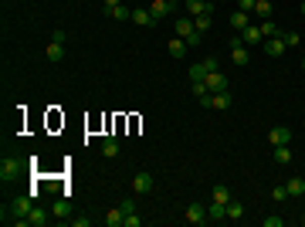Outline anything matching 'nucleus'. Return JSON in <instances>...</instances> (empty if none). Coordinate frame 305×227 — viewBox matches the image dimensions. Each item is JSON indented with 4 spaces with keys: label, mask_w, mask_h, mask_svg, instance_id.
Instances as JSON below:
<instances>
[{
    "label": "nucleus",
    "mask_w": 305,
    "mask_h": 227,
    "mask_svg": "<svg viewBox=\"0 0 305 227\" xmlns=\"http://www.w3.org/2000/svg\"><path fill=\"white\" fill-rule=\"evenodd\" d=\"M21 170H24V159L21 156H4V159H0V180H4V183L14 180Z\"/></svg>",
    "instance_id": "obj_1"
},
{
    "label": "nucleus",
    "mask_w": 305,
    "mask_h": 227,
    "mask_svg": "<svg viewBox=\"0 0 305 227\" xmlns=\"http://www.w3.org/2000/svg\"><path fill=\"white\" fill-rule=\"evenodd\" d=\"M231 61H234L237 68H244V65L251 61V51H248V44L241 41V34H237L234 41H231Z\"/></svg>",
    "instance_id": "obj_2"
},
{
    "label": "nucleus",
    "mask_w": 305,
    "mask_h": 227,
    "mask_svg": "<svg viewBox=\"0 0 305 227\" xmlns=\"http://www.w3.org/2000/svg\"><path fill=\"white\" fill-rule=\"evenodd\" d=\"M187 7V17H200V14H214V4L210 0H183Z\"/></svg>",
    "instance_id": "obj_3"
},
{
    "label": "nucleus",
    "mask_w": 305,
    "mask_h": 227,
    "mask_svg": "<svg viewBox=\"0 0 305 227\" xmlns=\"http://www.w3.org/2000/svg\"><path fill=\"white\" fill-rule=\"evenodd\" d=\"M268 143L271 146H288V143H292V129H288V125H275L268 132Z\"/></svg>",
    "instance_id": "obj_4"
},
{
    "label": "nucleus",
    "mask_w": 305,
    "mask_h": 227,
    "mask_svg": "<svg viewBox=\"0 0 305 227\" xmlns=\"http://www.w3.org/2000/svg\"><path fill=\"white\" fill-rule=\"evenodd\" d=\"M153 183H156V180H153V173L139 170L133 176V193H149V190H153Z\"/></svg>",
    "instance_id": "obj_5"
},
{
    "label": "nucleus",
    "mask_w": 305,
    "mask_h": 227,
    "mask_svg": "<svg viewBox=\"0 0 305 227\" xmlns=\"http://www.w3.org/2000/svg\"><path fill=\"white\" fill-rule=\"evenodd\" d=\"M173 31H177V37H190L197 31V24H193V17H177L173 21Z\"/></svg>",
    "instance_id": "obj_6"
},
{
    "label": "nucleus",
    "mask_w": 305,
    "mask_h": 227,
    "mask_svg": "<svg viewBox=\"0 0 305 227\" xmlns=\"http://www.w3.org/2000/svg\"><path fill=\"white\" fill-rule=\"evenodd\" d=\"M187 220H190V224H207V220H210V217H207V207H200V204H190L187 207Z\"/></svg>",
    "instance_id": "obj_7"
},
{
    "label": "nucleus",
    "mask_w": 305,
    "mask_h": 227,
    "mask_svg": "<svg viewBox=\"0 0 305 227\" xmlns=\"http://www.w3.org/2000/svg\"><path fill=\"white\" fill-rule=\"evenodd\" d=\"M285 48H288V44H285V37H282V34H275V37H265V51H268L271 58L285 55Z\"/></svg>",
    "instance_id": "obj_8"
},
{
    "label": "nucleus",
    "mask_w": 305,
    "mask_h": 227,
    "mask_svg": "<svg viewBox=\"0 0 305 227\" xmlns=\"http://www.w3.org/2000/svg\"><path fill=\"white\" fill-rule=\"evenodd\" d=\"M241 41H244V44H251V48H254V44H265V37H261V27H251V24H248V27L241 31Z\"/></svg>",
    "instance_id": "obj_9"
},
{
    "label": "nucleus",
    "mask_w": 305,
    "mask_h": 227,
    "mask_svg": "<svg viewBox=\"0 0 305 227\" xmlns=\"http://www.w3.org/2000/svg\"><path fill=\"white\" fill-rule=\"evenodd\" d=\"M27 220H31V227H48V224H51V210H41V207H34Z\"/></svg>",
    "instance_id": "obj_10"
},
{
    "label": "nucleus",
    "mask_w": 305,
    "mask_h": 227,
    "mask_svg": "<svg viewBox=\"0 0 305 227\" xmlns=\"http://www.w3.org/2000/svg\"><path fill=\"white\" fill-rule=\"evenodd\" d=\"M207 217H210V220H217V224H221V220H227V204H221V200H210V207H207Z\"/></svg>",
    "instance_id": "obj_11"
},
{
    "label": "nucleus",
    "mask_w": 305,
    "mask_h": 227,
    "mask_svg": "<svg viewBox=\"0 0 305 227\" xmlns=\"http://www.w3.org/2000/svg\"><path fill=\"white\" fill-rule=\"evenodd\" d=\"M210 109H231V92H210Z\"/></svg>",
    "instance_id": "obj_12"
},
{
    "label": "nucleus",
    "mask_w": 305,
    "mask_h": 227,
    "mask_svg": "<svg viewBox=\"0 0 305 227\" xmlns=\"http://www.w3.org/2000/svg\"><path fill=\"white\" fill-rule=\"evenodd\" d=\"M203 81H207V88H210V92H224V88H227V78L221 75V71H210Z\"/></svg>",
    "instance_id": "obj_13"
},
{
    "label": "nucleus",
    "mask_w": 305,
    "mask_h": 227,
    "mask_svg": "<svg viewBox=\"0 0 305 227\" xmlns=\"http://www.w3.org/2000/svg\"><path fill=\"white\" fill-rule=\"evenodd\" d=\"M68 214H71V204H68L65 197H58L55 204H51V217H58V220H65Z\"/></svg>",
    "instance_id": "obj_14"
},
{
    "label": "nucleus",
    "mask_w": 305,
    "mask_h": 227,
    "mask_svg": "<svg viewBox=\"0 0 305 227\" xmlns=\"http://www.w3.org/2000/svg\"><path fill=\"white\" fill-rule=\"evenodd\" d=\"M105 17H112V21H133V11H125L122 4H115V7H105Z\"/></svg>",
    "instance_id": "obj_15"
},
{
    "label": "nucleus",
    "mask_w": 305,
    "mask_h": 227,
    "mask_svg": "<svg viewBox=\"0 0 305 227\" xmlns=\"http://www.w3.org/2000/svg\"><path fill=\"white\" fill-rule=\"evenodd\" d=\"M285 187H288V197H302L305 193V176H292Z\"/></svg>",
    "instance_id": "obj_16"
},
{
    "label": "nucleus",
    "mask_w": 305,
    "mask_h": 227,
    "mask_svg": "<svg viewBox=\"0 0 305 227\" xmlns=\"http://www.w3.org/2000/svg\"><path fill=\"white\" fill-rule=\"evenodd\" d=\"M149 14H153L156 21H163V17L169 14V4H166V0H153V4H149Z\"/></svg>",
    "instance_id": "obj_17"
},
{
    "label": "nucleus",
    "mask_w": 305,
    "mask_h": 227,
    "mask_svg": "<svg viewBox=\"0 0 305 227\" xmlns=\"http://www.w3.org/2000/svg\"><path fill=\"white\" fill-rule=\"evenodd\" d=\"M251 24V14H244V11H234L231 14V27H237V31H244Z\"/></svg>",
    "instance_id": "obj_18"
},
{
    "label": "nucleus",
    "mask_w": 305,
    "mask_h": 227,
    "mask_svg": "<svg viewBox=\"0 0 305 227\" xmlns=\"http://www.w3.org/2000/svg\"><path fill=\"white\" fill-rule=\"evenodd\" d=\"M125 220V210L122 207H115V210H109V214H105V227H119Z\"/></svg>",
    "instance_id": "obj_19"
},
{
    "label": "nucleus",
    "mask_w": 305,
    "mask_h": 227,
    "mask_svg": "<svg viewBox=\"0 0 305 227\" xmlns=\"http://www.w3.org/2000/svg\"><path fill=\"white\" fill-rule=\"evenodd\" d=\"M133 21L139 24V27H149V24H156V17H153L149 11H143V7H139V11H133Z\"/></svg>",
    "instance_id": "obj_20"
},
{
    "label": "nucleus",
    "mask_w": 305,
    "mask_h": 227,
    "mask_svg": "<svg viewBox=\"0 0 305 227\" xmlns=\"http://www.w3.org/2000/svg\"><path fill=\"white\" fill-rule=\"evenodd\" d=\"M193 24H197L200 34H207V31L214 27V14H200V17H193Z\"/></svg>",
    "instance_id": "obj_21"
},
{
    "label": "nucleus",
    "mask_w": 305,
    "mask_h": 227,
    "mask_svg": "<svg viewBox=\"0 0 305 227\" xmlns=\"http://www.w3.org/2000/svg\"><path fill=\"white\" fill-rule=\"evenodd\" d=\"M102 153H105V156H119V139L105 136V139H102Z\"/></svg>",
    "instance_id": "obj_22"
},
{
    "label": "nucleus",
    "mask_w": 305,
    "mask_h": 227,
    "mask_svg": "<svg viewBox=\"0 0 305 227\" xmlns=\"http://www.w3.org/2000/svg\"><path fill=\"white\" fill-rule=\"evenodd\" d=\"M45 58L51 61V65H58V61L65 58V51H61V44H55V41H51V44H48V51H45Z\"/></svg>",
    "instance_id": "obj_23"
},
{
    "label": "nucleus",
    "mask_w": 305,
    "mask_h": 227,
    "mask_svg": "<svg viewBox=\"0 0 305 227\" xmlns=\"http://www.w3.org/2000/svg\"><path fill=\"white\" fill-rule=\"evenodd\" d=\"M169 55L183 58V55H187V41H183V37H173V41H169Z\"/></svg>",
    "instance_id": "obj_24"
},
{
    "label": "nucleus",
    "mask_w": 305,
    "mask_h": 227,
    "mask_svg": "<svg viewBox=\"0 0 305 227\" xmlns=\"http://www.w3.org/2000/svg\"><path fill=\"white\" fill-rule=\"evenodd\" d=\"M275 163L288 166V163H292V149H288V146H275Z\"/></svg>",
    "instance_id": "obj_25"
},
{
    "label": "nucleus",
    "mask_w": 305,
    "mask_h": 227,
    "mask_svg": "<svg viewBox=\"0 0 305 227\" xmlns=\"http://www.w3.org/2000/svg\"><path fill=\"white\" fill-rule=\"evenodd\" d=\"M254 14H258L261 21H268L271 17V0H254Z\"/></svg>",
    "instance_id": "obj_26"
},
{
    "label": "nucleus",
    "mask_w": 305,
    "mask_h": 227,
    "mask_svg": "<svg viewBox=\"0 0 305 227\" xmlns=\"http://www.w3.org/2000/svg\"><path fill=\"white\" fill-rule=\"evenodd\" d=\"M241 217H244V204L231 200V204H227V220H241Z\"/></svg>",
    "instance_id": "obj_27"
},
{
    "label": "nucleus",
    "mask_w": 305,
    "mask_h": 227,
    "mask_svg": "<svg viewBox=\"0 0 305 227\" xmlns=\"http://www.w3.org/2000/svg\"><path fill=\"white\" fill-rule=\"evenodd\" d=\"M275 34H278V24L271 21V17L268 21H261V37H275Z\"/></svg>",
    "instance_id": "obj_28"
},
{
    "label": "nucleus",
    "mask_w": 305,
    "mask_h": 227,
    "mask_svg": "<svg viewBox=\"0 0 305 227\" xmlns=\"http://www.w3.org/2000/svg\"><path fill=\"white\" fill-rule=\"evenodd\" d=\"M190 78H193V81H203V78H207V68H203V61L190 65Z\"/></svg>",
    "instance_id": "obj_29"
},
{
    "label": "nucleus",
    "mask_w": 305,
    "mask_h": 227,
    "mask_svg": "<svg viewBox=\"0 0 305 227\" xmlns=\"http://www.w3.org/2000/svg\"><path fill=\"white\" fill-rule=\"evenodd\" d=\"M214 200H221V204H231V190H227L224 183H221V187H214Z\"/></svg>",
    "instance_id": "obj_30"
},
{
    "label": "nucleus",
    "mask_w": 305,
    "mask_h": 227,
    "mask_svg": "<svg viewBox=\"0 0 305 227\" xmlns=\"http://www.w3.org/2000/svg\"><path fill=\"white\" fill-rule=\"evenodd\" d=\"M271 200H275V204H282V200H288V187H275V190H271Z\"/></svg>",
    "instance_id": "obj_31"
},
{
    "label": "nucleus",
    "mask_w": 305,
    "mask_h": 227,
    "mask_svg": "<svg viewBox=\"0 0 305 227\" xmlns=\"http://www.w3.org/2000/svg\"><path fill=\"white\" fill-rule=\"evenodd\" d=\"M122 224H125V227H143V217H139V214L133 210V214H125V220H122Z\"/></svg>",
    "instance_id": "obj_32"
},
{
    "label": "nucleus",
    "mask_w": 305,
    "mask_h": 227,
    "mask_svg": "<svg viewBox=\"0 0 305 227\" xmlns=\"http://www.w3.org/2000/svg\"><path fill=\"white\" fill-rule=\"evenodd\" d=\"M203 68H207V75H210V71H221V68H217V58H214V55L203 58Z\"/></svg>",
    "instance_id": "obj_33"
},
{
    "label": "nucleus",
    "mask_w": 305,
    "mask_h": 227,
    "mask_svg": "<svg viewBox=\"0 0 305 227\" xmlns=\"http://www.w3.org/2000/svg\"><path fill=\"white\" fill-rule=\"evenodd\" d=\"M200 37H203L200 31H193V34H190V37H183V41H187V48H197V44H200Z\"/></svg>",
    "instance_id": "obj_34"
},
{
    "label": "nucleus",
    "mask_w": 305,
    "mask_h": 227,
    "mask_svg": "<svg viewBox=\"0 0 305 227\" xmlns=\"http://www.w3.org/2000/svg\"><path fill=\"white\" fill-rule=\"evenodd\" d=\"M285 44H288V48H295V44H298V34H295V31H285Z\"/></svg>",
    "instance_id": "obj_35"
},
{
    "label": "nucleus",
    "mask_w": 305,
    "mask_h": 227,
    "mask_svg": "<svg viewBox=\"0 0 305 227\" xmlns=\"http://www.w3.org/2000/svg\"><path fill=\"white\" fill-rule=\"evenodd\" d=\"M237 11H244V14H251V11H254V0H237Z\"/></svg>",
    "instance_id": "obj_36"
},
{
    "label": "nucleus",
    "mask_w": 305,
    "mask_h": 227,
    "mask_svg": "<svg viewBox=\"0 0 305 227\" xmlns=\"http://www.w3.org/2000/svg\"><path fill=\"white\" fill-rule=\"evenodd\" d=\"M261 224H265V227H282V217H265Z\"/></svg>",
    "instance_id": "obj_37"
},
{
    "label": "nucleus",
    "mask_w": 305,
    "mask_h": 227,
    "mask_svg": "<svg viewBox=\"0 0 305 227\" xmlns=\"http://www.w3.org/2000/svg\"><path fill=\"white\" fill-rule=\"evenodd\" d=\"M65 37H68V34H65V31H61V27H58L55 34H51V41H55V44H65Z\"/></svg>",
    "instance_id": "obj_38"
},
{
    "label": "nucleus",
    "mask_w": 305,
    "mask_h": 227,
    "mask_svg": "<svg viewBox=\"0 0 305 227\" xmlns=\"http://www.w3.org/2000/svg\"><path fill=\"white\" fill-rule=\"evenodd\" d=\"M115 4H119V0H105V7H115Z\"/></svg>",
    "instance_id": "obj_39"
},
{
    "label": "nucleus",
    "mask_w": 305,
    "mask_h": 227,
    "mask_svg": "<svg viewBox=\"0 0 305 227\" xmlns=\"http://www.w3.org/2000/svg\"><path fill=\"white\" fill-rule=\"evenodd\" d=\"M166 4H169V7H177V4H183V0H166Z\"/></svg>",
    "instance_id": "obj_40"
},
{
    "label": "nucleus",
    "mask_w": 305,
    "mask_h": 227,
    "mask_svg": "<svg viewBox=\"0 0 305 227\" xmlns=\"http://www.w3.org/2000/svg\"><path fill=\"white\" fill-rule=\"evenodd\" d=\"M302 14H305V0H302Z\"/></svg>",
    "instance_id": "obj_41"
},
{
    "label": "nucleus",
    "mask_w": 305,
    "mask_h": 227,
    "mask_svg": "<svg viewBox=\"0 0 305 227\" xmlns=\"http://www.w3.org/2000/svg\"><path fill=\"white\" fill-rule=\"evenodd\" d=\"M302 71H305V58H302Z\"/></svg>",
    "instance_id": "obj_42"
},
{
    "label": "nucleus",
    "mask_w": 305,
    "mask_h": 227,
    "mask_svg": "<svg viewBox=\"0 0 305 227\" xmlns=\"http://www.w3.org/2000/svg\"><path fill=\"white\" fill-rule=\"evenodd\" d=\"M302 227H305V217H302Z\"/></svg>",
    "instance_id": "obj_43"
}]
</instances>
